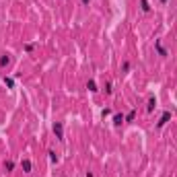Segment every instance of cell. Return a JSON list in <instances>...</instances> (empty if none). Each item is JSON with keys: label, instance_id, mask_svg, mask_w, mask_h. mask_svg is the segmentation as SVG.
<instances>
[{"label": "cell", "instance_id": "1", "mask_svg": "<svg viewBox=\"0 0 177 177\" xmlns=\"http://www.w3.org/2000/svg\"><path fill=\"white\" fill-rule=\"evenodd\" d=\"M54 134L58 140H64V126H62V122H56L54 124Z\"/></svg>", "mask_w": 177, "mask_h": 177}, {"label": "cell", "instance_id": "2", "mask_svg": "<svg viewBox=\"0 0 177 177\" xmlns=\"http://www.w3.org/2000/svg\"><path fill=\"white\" fill-rule=\"evenodd\" d=\"M21 167H23V173H31V169H33L29 159H23V161H21Z\"/></svg>", "mask_w": 177, "mask_h": 177}, {"label": "cell", "instance_id": "3", "mask_svg": "<svg viewBox=\"0 0 177 177\" xmlns=\"http://www.w3.org/2000/svg\"><path fill=\"white\" fill-rule=\"evenodd\" d=\"M169 120H171V113H169V111H165L163 116H161V122H159L157 126H159V128H163V126H165L167 122H169Z\"/></svg>", "mask_w": 177, "mask_h": 177}, {"label": "cell", "instance_id": "4", "mask_svg": "<svg viewBox=\"0 0 177 177\" xmlns=\"http://www.w3.org/2000/svg\"><path fill=\"white\" fill-rule=\"evenodd\" d=\"M8 64H10L8 54H2V56H0V68H4V66H8Z\"/></svg>", "mask_w": 177, "mask_h": 177}, {"label": "cell", "instance_id": "5", "mask_svg": "<svg viewBox=\"0 0 177 177\" xmlns=\"http://www.w3.org/2000/svg\"><path fill=\"white\" fill-rule=\"evenodd\" d=\"M122 122H126V117H124L122 113H116V116H113V126H122Z\"/></svg>", "mask_w": 177, "mask_h": 177}, {"label": "cell", "instance_id": "6", "mask_svg": "<svg viewBox=\"0 0 177 177\" xmlns=\"http://www.w3.org/2000/svg\"><path fill=\"white\" fill-rule=\"evenodd\" d=\"M155 48H157V52H159L161 56H167V49L161 45V41H155Z\"/></svg>", "mask_w": 177, "mask_h": 177}, {"label": "cell", "instance_id": "7", "mask_svg": "<svg viewBox=\"0 0 177 177\" xmlns=\"http://www.w3.org/2000/svg\"><path fill=\"white\" fill-rule=\"evenodd\" d=\"M155 105H157L155 97H150V99H148V105H146V111H152V109H155Z\"/></svg>", "mask_w": 177, "mask_h": 177}, {"label": "cell", "instance_id": "8", "mask_svg": "<svg viewBox=\"0 0 177 177\" xmlns=\"http://www.w3.org/2000/svg\"><path fill=\"white\" fill-rule=\"evenodd\" d=\"M87 88L95 93V91H97V85H95V81H88V82H87Z\"/></svg>", "mask_w": 177, "mask_h": 177}, {"label": "cell", "instance_id": "9", "mask_svg": "<svg viewBox=\"0 0 177 177\" xmlns=\"http://www.w3.org/2000/svg\"><path fill=\"white\" fill-rule=\"evenodd\" d=\"M14 169V163L13 161H6V163H4V171H13Z\"/></svg>", "mask_w": 177, "mask_h": 177}, {"label": "cell", "instance_id": "10", "mask_svg": "<svg viewBox=\"0 0 177 177\" xmlns=\"http://www.w3.org/2000/svg\"><path fill=\"white\" fill-rule=\"evenodd\" d=\"M140 4H142V10H144V13H148V10H150V6H148V0H140Z\"/></svg>", "mask_w": 177, "mask_h": 177}, {"label": "cell", "instance_id": "11", "mask_svg": "<svg viewBox=\"0 0 177 177\" xmlns=\"http://www.w3.org/2000/svg\"><path fill=\"white\" fill-rule=\"evenodd\" d=\"M134 116H136V111L132 109V111H128V116H126V122H132L134 120Z\"/></svg>", "mask_w": 177, "mask_h": 177}, {"label": "cell", "instance_id": "12", "mask_svg": "<svg viewBox=\"0 0 177 177\" xmlns=\"http://www.w3.org/2000/svg\"><path fill=\"white\" fill-rule=\"evenodd\" d=\"M48 155H49V161H52V163H58V157H56V152H54V150H49Z\"/></svg>", "mask_w": 177, "mask_h": 177}, {"label": "cell", "instance_id": "13", "mask_svg": "<svg viewBox=\"0 0 177 177\" xmlns=\"http://www.w3.org/2000/svg\"><path fill=\"white\" fill-rule=\"evenodd\" d=\"M4 82H6V87H10V88L14 87V82H13V78H6V76H4Z\"/></svg>", "mask_w": 177, "mask_h": 177}, {"label": "cell", "instance_id": "14", "mask_svg": "<svg viewBox=\"0 0 177 177\" xmlns=\"http://www.w3.org/2000/svg\"><path fill=\"white\" fill-rule=\"evenodd\" d=\"M122 70H124V72H128V70H130V62H124V66H122Z\"/></svg>", "mask_w": 177, "mask_h": 177}, {"label": "cell", "instance_id": "15", "mask_svg": "<svg viewBox=\"0 0 177 177\" xmlns=\"http://www.w3.org/2000/svg\"><path fill=\"white\" fill-rule=\"evenodd\" d=\"M109 113H111V109H107V107H105V109L101 111V116H103V117H105V116H109Z\"/></svg>", "mask_w": 177, "mask_h": 177}, {"label": "cell", "instance_id": "16", "mask_svg": "<svg viewBox=\"0 0 177 177\" xmlns=\"http://www.w3.org/2000/svg\"><path fill=\"white\" fill-rule=\"evenodd\" d=\"M82 4H85V6H88V2H91V0H81Z\"/></svg>", "mask_w": 177, "mask_h": 177}, {"label": "cell", "instance_id": "17", "mask_svg": "<svg viewBox=\"0 0 177 177\" xmlns=\"http://www.w3.org/2000/svg\"><path fill=\"white\" fill-rule=\"evenodd\" d=\"M161 4H167V0H161Z\"/></svg>", "mask_w": 177, "mask_h": 177}, {"label": "cell", "instance_id": "18", "mask_svg": "<svg viewBox=\"0 0 177 177\" xmlns=\"http://www.w3.org/2000/svg\"><path fill=\"white\" fill-rule=\"evenodd\" d=\"M87 177H93V173H87Z\"/></svg>", "mask_w": 177, "mask_h": 177}]
</instances>
